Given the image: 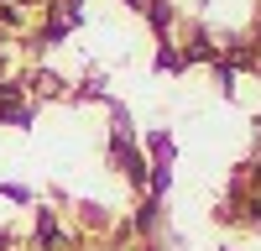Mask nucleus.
<instances>
[{
    "mask_svg": "<svg viewBox=\"0 0 261 251\" xmlns=\"http://www.w3.org/2000/svg\"><path fill=\"white\" fill-rule=\"evenodd\" d=\"M110 157L120 162V173L136 183V188H146V173H151V162H146V152H136V136H110Z\"/></svg>",
    "mask_w": 261,
    "mask_h": 251,
    "instance_id": "1",
    "label": "nucleus"
},
{
    "mask_svg": "<svg viewBox=\"0 0 261 251\" xmlns=\"http://www.w3.org/2000/svg\"><path fill=\"white\" fill-rule=\"evenodd\" d=\"M146 152H151V167H172V162H178V141H172V131L151 126V131H146Z\"/></svg>",
    "mask_w": 261,
    "mask_h": 251,
    "instance_id": "2",
    "label": "nucleus"
},
{
    "mask_svg": "<svg viewBox=\"0 0 261 251\" xmlns=\"http://www.w3.org/2000/svg\"><path fill=\"white\" fill-rule=\"evenodd\" d=\"M178 58H183V68H188V63H214V58H220V42H214L209 32H193V42L178 47Z\"/></svg>",
    "mask_w": 261,
    "mask_h": 251,
    "instance_id": "3",
    "label": "nucleus"
},
{
    "mask_svg": "<svg viewBox=\"0 0 261 251\" xmlns=\"http://www.w3.org/2000/svg\"><path fill=\"white\" fill-rule=\"evenodd\" d=\"M130 230H141V236H157V230H162V199H141L136 204V220H130Z\"/></svg>",
    "mask_w": 261,
    "mask_h": 251,
    "instance_id": "4",
    "label": "nucleus"
},
{
    "mask_svg": "<svg viewBox=\"0 0 261 251\" xmlns=\"http://www.w3.org/2000/svg\"><path fill=\"white\" fill-rule=\"evenodd\" d=\"M37 246L42 251H63V225L53 209H37Z\"/></svg>",
    "mask_w": 261,
    "mask_h": 251,
    "instance_id": "5",
    "label": "nucleus"
},
{
    "mask_svg": "<svg viewBox=\"0 0 261 251\" xmlns=\"http://www.w3.org/2000/svg\"><path fill=\"white\" fill-rule=\"evenodd\" d=\"M141 16L151 21V32H157V37H167V32H172V21H178L172 0H146V6H141Z\"/></svg>",
    "mask_w": 261,
    "mask_h": 251,
    "instance_id": "6",
    "label": "nucleus"
},
{
    "mask_svg": "<svg viewBox=\"0 0 261 251\" xmlns=\"http://www.w3.org/2000/svg\"><path fill=\"white\" fill-rule=\"evenodd\" d=\"M68 32H73V27H68V21H58V16H53V21H47V27H42V32L32 37V47H37V53H47V47H58V42H63V37H68Z\"/></svg>",
    "mask_w": 261,
    "mask_h": 251,
    "instance_id": "7",
    "label": "nucleus"
},
{
    "mask_svg": "<svg viewBox=\"0 0 261 251\" xmlns=\"http://www.w3.org/2000/svg\"><path fill=\"white\" fill-rule=\"evenodd\" d=\"M157 73H183V58L172 47V37H157Z\"/></svg>",
    "mask_w": 261,
    "mask_h": 251,
    "instance_id": "8",
    "label": "nucleus"
},
{
    "mask_svg": "<svg viewBox=\"0 0 261 251\" xmlns=\"http://www.w3.org/2000/svg\"><path fill=\"white\" fill-rule=\"evenodd\" d=\"M167 188H172V167H151V173H146V194L167 199Z\"/></svg>",
    "mask_w": 261,
    "mask_h": 251,
    "instance_id": "9",
    "label": "nucleus"
},
{
    "mask_svg": "<svg viewBox=\"0 0 261 251\" xmlns=\"http://www.w3.org/2000/svg\"><path fill=\"white\" fill-rule=\"evenodd\" d=\"M73 99H110V89H105V79H84L73 89Z\"/></svg>",
    "mask_w": 261,
    "mask_h": 251,
    "instance_id": "10",
    "label": "nucleus"
},
{
    "mask_svg": "<svg viewBox=\"0 0 261 251\" xmlns=\"http://www.w3.org/2000/svg\"><path fill=\"white\" fill-rule=\"evenodd\" d=\"M0 199H11V204H32V188H27V183H0Z\"/></svg>",
    "mask_w": 261,
    "mask_h": 251,
    "instance_id": "11",
    "label": "nucleus"
},
{
    "mask_svg": "<svg viewBox=\"0 0 261 251\" xmlns=\"http://www.w3.org/2000/svg\"><path fill=\"white\" fill-rule=\"evenodd\" d=\"M32 84H37V94H63V79H58V73H47V68H42Z\"/></svg>",
    "mask_w": 261,
    "mask_h": 251,
    "instance_id": "12",
    "label": "nucleus"
},
{
    "mask_svg": "<svg viewBox=\"0 0 261 251\" xmlns=\"http://www.w3.org/2000/svg\"><path fill=\"white\" fill-rule=\"evenodd\" d=\"M79 209H84L89 225H110V209H99V204H79Z\"/></svg>",
    "mask_w": 261,
    "mask_h": 251,
    "instance_id": "13",
    "label": "nucleus"
},
{
    "mask_svg": "<svg viewBox=\"0 0 261 251\" xmlns=\"http://www.w3.org/2000/svg\"><path fill=\"white\" fill-rule=\"evenodd\" d=\"M6 246H11V230H0V251H6Z\"/></svg>",
    "mask_w": 261,
    "mask_h": 251,
    "instance_id": "14",
    "label": "nucleus"
},
{
    "mask_svg": "<svg viewBox=\"0 0 261 251\" xmlns=\"http://www.w3.org/2000/svg\"><path fill=\"white\" fill-rule=\"evenodd\" d=\"M256 126H261V120H256Z\"/></svg>",
    "mask_w": 261,
    "mask_h": 251,
    "instance_id": "15",
    "label": "nucleus"
}]
</instances>
